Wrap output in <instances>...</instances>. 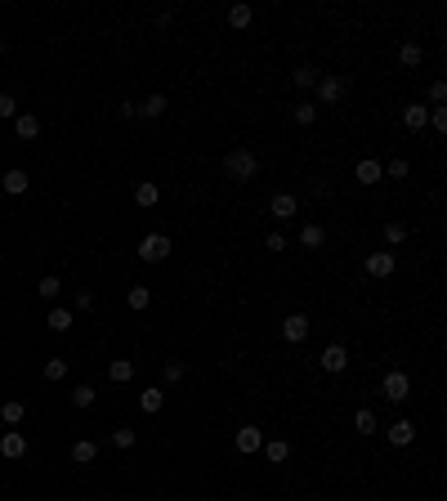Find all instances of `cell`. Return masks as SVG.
<instances>
[{"instance_id": "1", "label": "cell", "mask_w": 447, "mask_h": 501, "mask_svg": "<svg viewBox=\"0 0 447 501\" xmlns=\"http://www.w3.org/2000/svg\"><path fill=\"white\" fill-rule=\"evenodd\" d=\"M224 170H228V179H242V184H251V179L260 175V157H255L251 148H233V153L224 157Z\"/></svg>"}, {"instance_id": "2", "label": "cell", "mask_w": 447, "mask_h": 501, "mask_svg": "<svg viewBox=\"0 0 447 501\" xmlns=\"http://www.w3.org/2000/svg\"><path fill=\"white\" fill-rule=\"evenodd\" d=\"M166 255H170V238L166 233H148V238L139 242V260L144 264H161Z\"/></svg>"}, {"instance_id": "3", "label": "cell", "mask_w": 447, "mask_h": 501, "mask_svg": "<svg viewBox=\"0 0 447 501\" xmlns=\"http://www.w3.org/2000/svg\"><path fill=\"white\" fill-rule=\"evenodd\" d=\"M318 363H322V372L340 376V372H349V349H345V345H327V349L318 354Z\"/></svg>"}, {"instance_id": "4", "label": "cell", "mask_w": 447, "mask_h": 501, "mask_svg": "<svg viewBox=\"0 0 447 501\" xmlns=\"http://www.w3.org/2000/svg\"><path fill=\"white\" fill-rule=\"evenodd\" d=\"M282 340H287V345L309 340V314H287L282 318Z\"/></svg>"}, {"instance_id": "5", "label": "cell", "mask_w": 447, "mask_h": 501, "mask_svg": "<svg viewBox=\"0 0 447 501\" xmlns=\"http://www.w3.org/2000/svg\"><path fill=\"white\" fill-rule=\"evenodd\" d=\"M380 390H385L389 403H403L407 394H412V381H407V372H385V385H380Z\"/></svg>"}, {"instance_id": "6", "label": "cell", "mask_w": 447, "mask_h": 501, "mask_svg": "<svg viewBox=\"0 0 447 501\" xmlns=\"http://www.w3.org/2000/svg\"><path fill=\"white\" fill-rule=\"evenodd\" d=\"M340 94H345V77H318V103L322 108L340 103Z\"/></svg>"}, {"instance_id": "7", "label": "cell", "mask_w": 447, "mask_h": 501, "mask_svg": "<svg viewBox=\"0 0 447 501\" xmlns=\"http://www.w3.org/2000/svg\"><path fill=\"white\" fill-rule=\"evenodd\" d=\"M354 179H358L363 188H372V184H380V179H385V166H380L376 157H363V162L354 166Z\"/></svg>"}, {"instance_id": "8", "label": "cell", "mask_w": 447, "mask_h": 501, "mask_svg": "<svg viewBox=\"0 0 447 501\" xmlns=\"http://www.w3.org/2000/svg\"><path fill=\"white\" fill-rule=\"evenodd\" d=\"M233 443H237V452H242V457H251V452H260V448H264V430H255V425H242Z\"/></svg>"}, {"instance_id": "9", "label": "cell", "mask_w": 447, "mask_h": 501, "mask_svg": "<svg viewBox=\"0 0 447 501\" xmlns=\"http://www.w3.org/2000/svg\"><path fill=\"white\" fill-rule=\"evenodd\" d=\"M0 457H5V461L27 457V434H23V430H9L5 439H0Z\"/></svg>"}, {"instance_id": "10", "label": "cell", "mask_w": 447, "mask_h": 501, "mask_svg": "<svg viewBox=\"0 0 447 501\" xmlns=\"http://www.w3.org/2000/svg\"><path fill=\"white\" fill-rule=\"evenodd\" d=\"M394 251H372L367 255V273H372V278H389V273H394Z\"/></svg>"}, {"instance_id": "11", "label": "cell", "mask_w": 447, "mask_h": 501, "mask_svg": "<svg viewBox=\"0 0 447 501\" xmlns=\"http://www.w3.org/2000/svg\"><path fill=\"white\" fill-rule=\"evenodd\" d=\"M139 408H144L148 417H157V412L166 408V390H161V385H148V390H139Z\"/></svg>"}, {"instance_id": "12", "label": "cell", "mask_w": 447, "mask_h": 501, "mask_svg": "<svg viewBox=\"0 0 447 501\" xmlns=\"http://www.w3.org/2000/svg\"><path fill=\"white\" fill-rule=\"evenodd\" d=\"M403 126L407 130H425L430 126V108H425V103H407L403 108Z\"/></svg>"}, {"instance_id": "13", "label": "cell", "mask_w": 447, "mask_h": 501, "mask_svg": "<svg viewBox=\"0 0 447 501\" xmlns=\"http://www.w3.org/2000/svg\"><path fill=\"white\" fill-rule=\"evenodd\" d=\"M0 188H5L9 197H23L27 193V170H18V166L5 170V175H0Z\"/></svg>"}, {"instance_id": "14", "label": "cell", "mask_w": 447, "mask_h": 501, "mask_svg": "<svg viewBox=\"0 0 447 501\" xmlns=\"http://www.w3.org/2000/svg\"><path fill=\"white\" fill-rule=\"evenodd\" d=\"M385 439L394 443V448H407V443L416 439V425H412V421H394V425L385 430Z\"/></svg>"}, {"instance_id": "15", "label": "cell", "mask_w": 447, "mask_h": 501, "mask_svg": "<svg viewBox=\"0 0 447 501\" xmlns=\"http://www.w3.org/2000/svg\"><path fill=\"white\" fill-rule=\"evenodd\" d=\"M72 461H76V466H90V461H99V443L76 439V443H72Z\"/></svg>"}, {"instance_id": "16", "label": "cell", "mask_w": 447, "mask_h": 501, "mask_svg": "<svg viewBox=\"0 0 447 501\" xmlns=\"http://www.w3.org/2000/svg\"><path fill=\"white\" fill-rule=\"evenodd\" d=\"M14 135L18 139H36V135H41V121H36L32 112H18V117H14Z\"/></svg>"}, {"instance_id": "17", "label": "cell", "mask_w": 447, "mask_h": 501, "mask_svg": "<svg viewBox=\"0 0 447 501\" xmlns=\"http://www.w3.org/2000/svg\"><path fill=\"white\" fill-rule=\"evenodd\" d=\"M296 197H291V193H273V202H269V211L273 215H278V220H291V215H296Z\"/></svg>"}, {"instance_id": "18", "label": "cell", "mask_w": 447, "mask_h": 501, "mask_svg": "<svg viewBox=\"0 0 447 501\" xmlns=\"http://www.w3.org/2000/svg\"><path fill=\"white\" fill-rule=\"evenodd\" d=\"M166 108H170L166 94H148V99L139 103V117H166Z\"/></svg>"}, {"instance_id": "19", "label": "cell", "mask_w": 447, "mask_h": 501, "mask_svg": "<svg viewBox=\"0 0 447 501\" xmlns=\"http://www.w3.org/2000/svg\"><path fill=\"white\" fill-rule=\"evenodd\" d=\"M157 197H161V188L152 184V179H144V184H135V206H144V211H148V206H157Z\"/></svg>"}, {"instance_id": "20", "label": "cell", "mask_w": 447, "mask_h": 501, "mask_svg": "<svg viewBox=\"0 0 447 501\" xmlns=\"http://www.w3.org/2000/svg\"><path fill=\"white\" fill-rule=\"evenodd\" d=\"M251 18H255L251 5H233V9H228V27H233V32H246V27H251Z\"/></svg>"}, {"instance_id": "21", "label": "cell", "mask_w": 447, "mask_h": 501, "mask_svg": "<svg viewBox=\"0 0 447 501\" xmlns=\"http://www.w3.org/2000/svg\"><path fill=\"white\" fill-rule=\"evenodd\" d=\"M36 296H41V300H59V296H63V278H54V273H45V278L36 282Z\"/></svg>"}, {"instance_id": "22", "label": "cell", "mask_w": 447, "mask_h": 501, "mask_svg": "<svg viewBox=\"0 0 447 501\" xmlns=\"http://www.w3.org/2000/svg\"><path fill=\"white\" fill-rule=\"evenodd\" d=\"M108 376L117 385H126V381H135V363H130V358H112V367H108Z\"/></svg>"}, {"instance_id": "23", "label": "cell", "mask_w": 447, "mask_h": 501, "mask_svg": "<svg viewBox=\"0 0 447 501\" xmlns=\"http://www.w3.org/2000/svg\"><path fill=\"white\" fill-rule=\"evenodd\" d=\"M322 242H327V233H322V224H304V229H300V247L318 251Z\"/></svg>"}, {"instance_id": "24", "label": "cell", "mask_w": 447, "mask_h": 501, "mask_svg": "<svg viewBox=\"0 0 447 501\" xmlns=\"http://www.w3.org/2000/svg\"><path fill=\"white\" fill-rule=\"evenodd\" d=\"M45 323H50V332H72V309L54 305V309H50V318H45Z\"/></svg>"}, {"instance_id": "25", "label": "cell", "mask_w": 447, "mask_h": 501, "mask_svg": "<svg viewBox=\"0 0 447 501\" xmlns=\"http://www.w3.org/2000/svg\"><path fill=\"white\" fill-rule=\"evenodd\" d=\"M260 452H264V457H269V461H273V466H282V461H287V457H291V443H287V439H273V443H264V448H260Z\"/></svg>"}, {"instance_id": "26", "label": "cell", "mask_w": 447, "mask_h": 501, "mask_svg": "<svg viewBox=\"0 0 447 501\" xmlns=\"http://www.w3.org/2000/svg\"><path fill=\"white\" fill-rule=\"evenodd\" d=\"M126 305L135 309V314H144V309L152 305V291H148V287H130V291H126Z\"/></svg>"}, {"instance_id": "27", "label": "cell", "mask_w": 447, "mask_h": 501, "mask_svg": "<svg viewBox=\"0 0 447 501\" xmlns=\"http://www.w3.org/2000/svg\"><path fill=\"white\" fill-rule=\"evenodd\" d=\"M291 81H296L300 90H313V85H318V68H313V63H300V68L291 72Z\"/></svg>"}, {"instance_id": "28", "label": "cell", "mask_w": 447, "mask_h": 501, "mask_svg": "<svg viewBox=\"0 0 447 501\" xmlns=\"http://www.w3.org/2000/svg\"><path fill=\"white\" fill-rule=\"evenodd\" d=\"M421 59H425V50L416 41H407L403 50H398V63H403V68H421Z\"/></svg>"}, {"instance_id": "29", "label": "cell", "mask_w": 447, "mask_h": 501, "mask_svg": "<svg viewBox=\"0 0 447 501\" xmlns=\"http://www.w3.org/2000/svg\"><path fill=\"white\" fill-rule=\"evenodd\" d=\"M354 430H358V434H376V430H380V421H376V412H372V408H363V412H354Z\"/></svg>"}, {"instance_id": "30", "label": "cell", "mask_w": 447, "mask_h": 501, "mask_svg": "<svg viewBox=\"0 0 447 501\" xmlns=\"http://www.w3.org/2000/svg\"><path fill=\"white\" fill-rule=\"evenodd\" d=\"M23 417H27V408L18 399H9L5 408H0V421H5V425H23Z\"/></svg>"}, {"instance_id": "31", "label": "cell", "mask_w": 447, "mask_h": 501, "mask_svg": "<svg viewBox=\"0 0 447 501\" xmlns=\"http://www.w3.org/2000/svg\"><path fill=\"white\" fill-rule=\"evenodd\" d=\"M184 376H188V367L179 363V358H170V363L161 367V381H166V385H179V381H184Z\"/></svg>"}, {"instance_id": "32", "label": "cell", "mask_w": 447, "mask_h": 501, "mask_svg": "<svg viewBox=\"0 0 447 501\" xmlns=\"http://www.w3.org/2000/svg\"><path fill=\"white\" fill-rule=\"evenodd\" d=\"M385 242H389V247H403V242H407V224L403 220H389L385 224Z\"/></svg>"}, {"instance_id": "33", "label": "cell", "mask_w": 447, "mask_h": 501, "mask_svg": "<svg viewBox=\"0 0 447 501\" xmlns=\"http://www.w3.org/2000/svg\"><path fill=\"white\" fill-rule=\"evenodd\" d=\"M94 399H99V394H94V385H76V390H72V403H76V408H94Z\"/></svg>"}, {"instance_id": "34", "label": "cell", "mask_w": 447, "mask_h": 501, "mask_svg": "<svg viewBox=\"0 0 447 501\" xmlns=\"http://www.w3.org/2000/svg\"><path fill=\"white\" fill-rule=\"evenodd\" d=\"M112 443H117L121 452H130L135 448V430H130V425H117V430H112Z\"/></svg>"}, {"instance_id": "35", "label": "cell", "mask_w": 447, "mask_h": 501, "mask_svg": "<svg viewBox=\"0 0 447 501\" xmlns=\"http://www.w3.org/2000/svg\"><path fill=\"white\" fill-rule=\"evenodd\" d=\"M291 117H296V126H313V121H318V108H313V103H296Z\"/></svg>"}, {"instance_id": "36", "label": "cell", "mask_w": 447, "mask_h": 501, "mask_svg": "<svg viewBox=\"0 0 447 501\" xmlns=\"http://www.w3.org/2000/svg\"><path fill=\"white\" fill-rule=\"evenodd\" d=\"M68 376V358H50L45 363V381H63Z\"/></svg>"}, {"instance_id": "37", "label": "cell", "mask_w": 447, "mask_h": 501, "mask_svg": "<svg viewBox=\"0 0 447 501\" xmlns=\"http://www.w3.org/2000/svg\"><path fill=\"white\" fill-rule=\"evenodd\" d=\"M385 175H389V179H407V175H412V166H407L403 157H394V162L385 166Z\"/></svg>"}, {"instance_id": "38", "label": "cell", "mask_w": 447, "mask_h": 501, "mask_svg": "<svg viewBox=\"0 0 447 501\" xmlns=\"http://www.w3.org/2000/svg\"><path fill=\"white\" fill-rule=\"evenodd\" d=\"M0 117H5V121L18 117V99H14V94H0Z\"/></svg>"}, {"instance_id": "39", "label": "cell", "mask_w": 447, "mask_h": 501, "mask_svg": "<svg viewBox=\"0 0 447 501\" xmlns=\"http://www.w3.org/2000/svg\"><path fill=\"white\" fill-rule=\"evenodd\" d=\"M430 103H434V108H443V103H447V85H443V81L430 85Z\"/></svg>"}, {"instance_id": "40", "label": "cell", "mask_w": 447, "mask_h": 501, "mask_svg": "<svg viewBox=\"0 0 447 501\" xmlns=\"http://www.w3.org/2000/svg\"><path fill=\"white\" fill-rule=\"evenodd\" d=\"M430 126L443 135V130H447V108H430Z\"/></svg>"}, {"instance_id": "41", "label": "cell", "mask_w": 447, "mask_h": 501, "mask_svg": "<svg viewBox=\"0 0 447 501\" xmlns=\"http://www.w3.org/2000/svg\"><path fill=\"white\" fill-rule=\"evenodd\" d=\"M264 247H269V251H287V238H282V233H269V238H264Z\"/></svg>"}, {"instance_id": "42", "label": "cell", "mask_w": 447, "mask_h": 501, "mask_svg": "<svg viewBox=\"0 0 447 501\" xmlns=\"http://www.w3.org/2000/svg\"><path fill=\"white\" fill-rule=\"evenodd\" d=\"M76 309H81V314H85V309H94V296H90V291H81V296H76Z\"/></svg>"}, {"instance_id": "43", "label": "cell", "mask_w": 447, "mask_h": 501, "mask_svg": "<svg viewBox=\"0 0 447 501\" xmlns=\"http://www.w3.org/2000/svg\"><path fill=\"white\" fill-rule=\"evenodd\" d=\"M0 59H5V41H0Z\"/></svg>"}]
</instances>
